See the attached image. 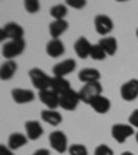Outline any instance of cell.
I'll return each mask as SVG.
<instances>
[{
	"instance_id": "cell-27",
	"label": "cell",
	"mask_w": 138,
	"mask_h": 155,
	"mask_svg": "<svg viewBox=\"0 0 138 155\" xmlns=\"http://www.w3.org/2000/svg\"><path fill=\"white\" fill-rule=\"evenodd\" d=\"M24 7L28 13L30 14H36L40 10V3H39L37 0H25L24 2Z\"/></svg>"
},
{
	"instance_id": "cell-6",
	"label": "cell",
	"mask_w": 138,
	"mask_h": 155,
	"mask_svg": "<svg viewBox=\"0 0 138 155\" xmlns=\"http://www.w3.org/2000/svg\"><path fill=\"white\" fill-rule=\"evenodd\" d=\"M48 141H50V145L53 147V150H55V151L59 152V154H64V152H66L68 150H69L68 137L61 130H54L53 133H50Z\"/></svg>"
},
{
	"instance_id": "cell-2",
	"label": "cell",
	"mask_w": 138,
	"mask_h": 155,
	"mask_svg": "<svg viewBox=\"0 0 138 155\" xmlns=\"http://www.w3.org/2000/svg\"><path fill=\"white\" fill-rule=\"evenodd\" d=\"M25 40L18 39V40H8L2 47V54L6 60H14L15 57L21 55L25 51Z\"/></svg>"
},
{
	"instance_id": "cell-23",
	"label": "cell",
	"mask_w": 138,
	"mask_h": 155,
	"mask_svg": "<svg viewBox=\"0 0 138 155\" xmlns=\"http://www.w3.org/2000/svg\"><path fill=\"white\" fill-rule=\"evenodd\" d=\"M98 45L104 48V51L106 53V55H113L117 51V40L113 36H105L98 42Z\"/></svg>"
},
{
	"instance_id": "cell-16",
	"label": "cell",
	"mask_w": 138,
	"mask_h": 155,
	"mask_svg": "<svg viewBox=\"0 0 138 155\" xmlns=\"http://www.w3.org/2000/svg\"><path fill=\"white\" fill-rule=\"evenodd\" d=\"M68 28H69V24L66 19H54L53 22H50L48 31L53 39H59L61 35H64L68 31Z\"/></svg>"
},
{
	"instance_id": "cell-33",
	"label": "cell",
	"mask_w": 138,
	"mask_h": 155,
	"mask_svg": "<svg viewBox=\"0 0 138 155\" xmlns=\"http://www.w3.org/2000/svg\"><path fill=\"white\" fill-rule=\"evenodd\" d=\"M122 155H134V154L130 152V151H124V152H122Z\"/></svg>"
},
{
	"instance_id": "cell-4",
	"label": "cell",
	"mask_w": 138,
	"mask_h": 155,
	"mask_svg": "<svg viewBox=\"0 0 138 155\" xmlns=\"http://www.w3.org/2000/svg\"><path fill=\"white\" fill-rule=\"evenodd\" d=\"M102 94V84L100 82H93V83H86L83 84L80 90H79V96L80 100L86 104H90V101L95 97Z\"/></svg>"
},
{
	"instance_id": "cell-5",
	"label": "cell",
	"mask_w": 138,
	"mask_h": 155,
	"mask_svg": "<svg viewBox=\"0 0 138 155\" xmlns=\"http://www.w3.org/2000/svg\"><path fill=\"white\" fill-rule=\"evenodd\" d=\"M24 28L19 24L15 22H8L2 28L0 31V39H8V40H18V39H24Z\"/></svg>"
},
{
	"instance_id": "cell-14",
	"label": "cell",
	"mask_w": 138,
	"mask_h": 155,
	"mask_svg": "<svg viewBox=\"0 0 138 155\" xmlns=\"http://www.w3.org/2000/svg\"><path fill=\"white\" fill-rule=\"evenodd\" d=\"M73 47H75V53L77 54V57H80L82 60H84V58L90 57V53H91V47H93V45L88 42V39H87V38L82 36V38H79L76 42H75Z\"/></svg>"
},
{
	"instance_id": "cell-19",
	"label": "cell",
	"mask_w": 138,
	"mask_h": 155,
	"mask_svg": "<svg viewBox=\"0 0 138 155\" xmlns=\"http://www.w3.org/2000/svg\"><path fill=\"white\" fill-rule=\"evenodd\" d=\"M101 72L95 68H83L79 72V81L86 83H93V82H100Z\"/></svg>"
},
{
	"instance_id": "cell-22",
	"label": "cell",
	"mask_w": 138,
	"mask_h": 155,
	"mask_svg": "<svg viewBox=\"0 0 138 155\" xmlns=\"http://www.w3.org/2000/svg\"><path fill=\"white\" fill-rule=\"evenodd\" d=\"M42 120L51 126H58L62 122V115L57 110H44L42 111Z\"/></svg>"
},
{
	"instance_id": "cell-28",
	"label": "cell",
	"mask_w": 138,
	"mask_h": 155,
	"mask_svg": "<svg viewBox=\"0 0 138 155\" xmlns=\"http://www.w3.org/2000/svg\"><path fill=\"white\" fill-rule=\"evenodd\" d=\"M94 155H115V154H113V150L111 147H108L105 144H100L94 150Z\"/></svg>"
},
{
	"instance_id": "cell-7",
	"label": "cell",
	"mask_w": 138,
	"mask_h": 155,
	"mask_svg": "<svg viewBox=\"0 0 138 155\" xmlns=\"http://www.w3.org/2000/svg\"><path fill=\"white\" fill-rule=\"evenodd\" d=\"M82 103L79 91H75L73 89H71L69 91H66L65 94H62L59 97V107L64 108L66 111H73L77 108V105Z\"/></svg>"
},
{
	"instance_id": "cell-24",
	"label": "cell",
	"mask_w": 138,
	"mask_h": 155,
	"mask_svg": "<svg viewBox=\"0 0 138 155\" xmlns=\"http://www.w3.org/2000/svg\"><path fill=\"white\" fill-rule=\"evenodd\" d=\"M68 14V6L66 4H55L50 8V15L54 19H65Z\"/></svg>"
},
{
	"instance_id": "cell-29",
	"label": "cell",
	"mask_w": 138,
	"mask_h": 155,
	"mask_svg": "<svg viewBox=\"0 0 138 155\" xmlns=\"http://www.w3.org/2000/svg\"><path fill=\"white\" fill-rule=\"evenodd\" d=\"M86 4H87L86 0H66V6L76 10H82L83 7H86Z\"/></svg>"
},
{
	"instance_id": "cell-9",
	"label": "cell",
	"mask_w": 138,
	"mask_h": 155,
	"mask_svg": "<svg viewBox=\"0 0 138 155\" xmlns=\"http://www.w3.org/2000/svg\"><path fill=\"white\" fill-rule=\"evenodd\" d=\"M94 26H95V31L100 35H108L113 31V21L111 17L105 15V14H98V15L94 18Z\"/></svg>"
},
{
	"instance_id": "cell-31",
	"label": "cell",
	"mask_w": 138,
	"mask_h": 155,
	"mask_svg": "<svg viewBox=\"0 0 138 155\" xmlns=\"http://www.w3.org/2000/svg\"><path fill=\"white\" fill-rule=\"evenodd\" d=\"M0 155H14V154L8 147H6L4 144H2L0 145Z\"/></svg>"
},
{
	"instance_id": "cell-15",
	"label": "cell",
	"mask_w": 138,
	"mask_h": 155,
	"mask_svg": "<svg viewBox=\"0 0 138 155\" xmlns=\"http://www.w3.org/2000/svg\"><path fill=\"white\" fill-rule=\"evenodd\" d=\"M88 105H90L97 114H106V112H109V110H111V100L108 97L101 94V96L93 98Z\"/></svg>"
},
{
	"instance_id": "cell-8",
	"label": "cell",
	"mask_w": 138,
	"mask_h": 155,
	"mask_svg": "<svg viewBox=\"0 0 138 155\" xmlns=\"http://www.w3.org/2000/svg\"><path fill=\"white\" fill-rule=\"evenodd\" d=\"M120 97L124 101H131L138 98V79H130L120 87Z\"/></svg>"
},
{
	"instance_id": "cell-12",
	"label": "cell",
	"mask_w": 138,
	"mask_h": 155,
	"mask_svg": "<svg viewBox=\"0 0 138 155\" xmlns=\"http://www.w3.org/2000/svg\"><path fill=\"white\" fill-rule=\"evenodd\" d=\"M11 97L15 104H29L35 100V93L28 89H13Z\"/></svg>"
},
{
	"instance_id": "cell-11",
	"label": "cell",
	"mask_w": 138,
	"mask_h": 155,
	"mask_svg": "<svg viewBox=\"0 0 138 155\" xmlns=\"http://www.w3.org/2000/svg\"><path fill=\"white\" fill-rule=\"evenodd\" d=\"M39 98L47 107V110H57L59 107V96L57 93H54L53 90H43L39 91Z\"/></svg>"
},
{
	"instance_id": "cell-3",
	"label": "cell",
	"mask_w": 138,
	"mask_h": 155,
	"mask_svg": "<svg viewBox=\"0 0 138 155\" xmlns=\"http://www.w3.org/2000/svg\"><path fill=\"white\" fill-rule=\"evenodd\" d=\"M111 134H112L115 141L123 144L129 137L135 134V130L129 123H115V125L112 126V129H111Z\"/></svg>"
},
{
	"instance_id": "cell-35",
	"label": "cell",
	"mask_w": 138,
	"mask_h": 155,
	"mask_svg": "<svg viewBox=\"0 0 138 155\" xmlns=\"http://www.w3.org/2000/svg\"><path fill=\"white\" fill-rule=\"evenodd\" d=\"M135 35H137V39H138V28H137V31H135Z\"/></svg>"
},
{
	"instance_id": "cell-30",
	"label": "cell",
	"mask_w": 138,
	"mask_h": 155,
	"mask_svg": "<svg viewBox=\"0 0 138 155\" xmlns=\"http://www.w3.org/2000/svg\"><path fill=\"white\" fill-rule=\"evenodd\" d=\"M129 125H131L134 129H138V110H134L129 118Z\"/></svg>"
},
{
	"instance_id": "cell-32",
	"label": "cell",
	"mask_w": 138,
	"mask_h": 155,
	"mask_svg": "<svg viewBox=\"0 0 138 155\" xmlns=\"http://www.w3.org/2000/svg\"><path fill=\"white\" fill-rule=\"evenodd\" d=\"M33 155H50V151L47 148H39L33 152Z\"/></svg>"
},
{
	"instance_id": "cell-10",
	"label": "cell",
	"mask_w": 138,
	"mask_h": 155,
	"mask_svg": "<svg viewBox=\"0 0 138 155\" xmlns=\"http://www.w3.org/2000/svg\"><path fill=\"white\" fill-rule=\"evenodd\" d=\"M75 69H76V61L72 60V58H68V60H64V61L54 65L53 75L57 78H65L66 75L72 74Z\"/></svg>"
},
{
	"instance_id": "cell-17",
	"label": "cell",
	"mask_w": 138,
	"mask_h": 155,
	"mask_svg": "<svg viewBox=\"0 0 138 155\" xmlns=\"http://www.w3.org/2000/svg\"><path fill=\"white\" fill-rule=\"evenodd\" d=\"M46 53L53 58L61 57L65 53V46L61 39H51V40L46 45Z\"/></svg>"
},
{
	"instance_id": "cell-26",
	"label": "cell",
	"mask_w": 138,
	"mask_h": 155,
	"mask_svg": "<svg viewBox=\"0 0 138 155\" xmlns=\"http://www.w3.org/2000/svg\"><path fill=\"white\" fill-rule=\"evenodd\" d=\"M69 155H88V150L83 144H72L68 150Z\"/></svg>"
},
{
	"instance_id": "cell-34",
	"label": "cell",
	"mask_w": 138,
	"mask_h": 155,
	"mask_svg": "<svg viewBox=\"0 0 138 155\" xmlns=\"http://www.w3.org/2000/svg\"><path fill=\"white\" fill-rule=\"evenodd\" d=\"M135 140H137V143H138V132L135 133Z\"/></svg>"
},
{
	"instance_id": "cell-21",
	"label": "cell",
	"mask_w": 138,
	"mask_h": 155,
	"mask_svg": "<svg viewBox=\"0 0 138 155\" xmlns=\"http://www.w3.org/2000/svg\"><path fill=\"white\" fill-rule=\"evenodd\" d=\"M28 137L26 134H22V133H13V134H10L8 137V141H7V147H8L11 151L14 150H19L21 147L28 143Z\"/></svg>"
},
{
	"instance_id": "cell-18",
	"label": "cell",
	"mask_w": 138,
	"mask_h": 155,
	"mask_svg": "<svg viewBox=\"0 0 138 155\" xmlns=\"http://www.w3.org/2000/svg\"><path fill=\"white\" fill-rule=\"evenodd\" d=\"M17 69H18V64L14 60H6L0 67V79L2 81H10L13 79L15 75Z\"/></svg>"
},
{
	"instance_id": "cell-20",
	"label": "cell",
	"mask_w": 138,
	"mask_h": 155,
	"mask_svg": "<svg viewBox=\"0 0 138 155\" xmlns=\"http://www.w3.org/2000/svg\"><path fill=\"white\" fill-rule=\"evenodd\" d=\"M72 87L71 83L65 79V78H57V76H53V81H51V86H50V90H53L54 93H57L58 96L61 97L62 94H65L66 91H69Z\"/></svg>"
},
{
	"instance_id": "cell-25",
	"label": "cell",
	"mask_w": 138,
	"mask_h": 155,
	"mask_svg": "<svg viewBox=\"0 0 138 155\" xmlns=\"http://www.w3.org/2000/svg\"><path fill=\"white\" fill-rule=\"evenodd\" d=\"M90 57L93 58V60H95V61H102V60L106 58V53L104 51V48L97 43V45H93V47H91Z\"/></svg>"
},
{
	"instance_id": "cell-13",
	"label": "cell",
	"mask_w": 138,
	"mask_h": 155,
	"mask_svg": "<svg viewBox=\"0 0 138 155\" xmlns=\"http://www.w3.org/2000/svg\"><path fill=\"white\" fill-rule=\"evenodd\" d=\"M43 126L39 123V120H26L25 122V134L29 140H35L40 139L43 134Z\"/></svg>"
},
{
	"instance_id": "cell-1",
	"label": "cell",
	"mask_w": 138,
	"mask_h": 155,
	"mask_svg": "<svg viewBox=\"0 0 138 155\" xmlns=\"http://www.w3.org/2000/svg\"><path fill=\"white\" fill-rule=\"evenodd\" d=\"M29 78H30V82H32L33 87L37 89L39 91L48 90L50 86H51L53 78H50L44 71L39 69V68H32L29 71Z\"/></svg>"
}]
</instances>
